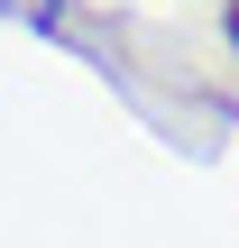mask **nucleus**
I'll return each instance as SVG.
<instances>
[{
    "instance_id": "f03ea898",
    "label": "nucleus",
    "mask_w": 239,
    "mask_h": 248,
    "mask_svg": "<svg viewBox=\"0 0 239 248\" xmlns=\"http://www.w3.org/2000/svg\"><path fill=\"white\" fill-rule=\"evenodd\" d=\"M221 37H230V55H239V0H221Z\"/></svg>"
},
{
    "instance_id": "f257e3e1",
    "label": "nucleus",
    "mask_w": 239,
    "mask_h": 248,
    "mask_svg": "<svg viewBox=\"0 0 239 248\" xmlns=\"http://www.w3.org/2000/svg\"><path fill=\"white\" fill-rule=\"evenodd\" d=\"M0 18H18L37 37H74V0H0Z\"/></svg>"
}]
</instances>
